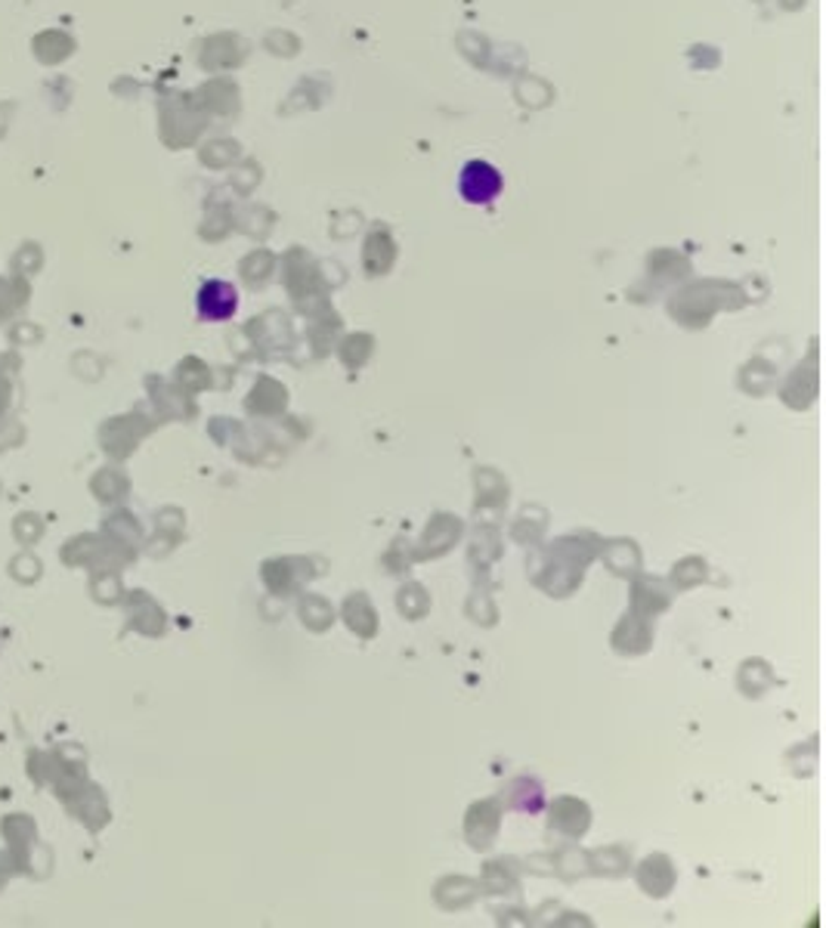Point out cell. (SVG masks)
I'll return each instance as SVG.
<instances>
[{
	"label": "cell",
	"instance_id": "1",
	"mask_svg": "<svg viewBox=\"0 0 826 928\" xmlns=\"http://www.w3.org/2000/svg\"><path fill=\"white\" fill-rule=\"evenodd\" d=\"M502 174L499 167L489 162H467L462 167V177H459V192L467 204H492L499 196H502Z\"/></svg>",
	"mask_w": 826,
	"mask_h": 928
},
{
	"label": "cell",
	"instance_id": "2",
	"mask_svg": "<svg viewBox=\"0 0 826 928\" xmlns=\"http://www.w3.org/2000/svg\"><path fill=\"white\" fill-rule=\"evenodd\" d=\"M196 306H199V316L204 323H226L239 310V291H236V285L211 279L199 288Z\"/></svg>",
	"mask_w": 826,
	"mask_h": 928
}]
</instances>
